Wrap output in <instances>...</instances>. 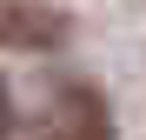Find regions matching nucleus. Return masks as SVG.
<instances>
[{
	"mask_svg": "<svg viewBox=\"0 0 146 140\" xmlns=\"http://www.w3.org/2000/svg\"><path fill=\"white\" fill-rule=\"evenodd\" d=\"M46 140H113V113H106V100H100L93 87H60Z\"/></svg>",
	"mask_w": 146,
	"mask_h": 140,
	"instance_id": "f257e3e1",
	"label": "nucleus"
},
{
	"mask_svg": "<svg viewBox=\"0 0 146 140\" xmlns=\"http://www.w3.org/2000/svg\"><path fill=\"white\" fill-rule=\"evenodd\" d=\"M0 40L7 47H60L66 13L46 7V0H0Z\"/></svg>",
	"mask_w": 146,
	"mask_h": 140,
	"instance_id": "f03ea898",
	"label": "nucleus"
},
{
	"mask_svg": "<svg viewBox=\"0 0 146 140\" xmlns=\"http://www.w3.org/2000/svg\"><path fill=\"white\" fill-rule=\"evenodd\" d=\"M0 140H13V100H7V87H0Z\"/></svg>",
	"mask_w": 146,
	"mask_h": 140,
	"instance_id": "7ed1b4c3",
	"label": "nucleus"
}]
</instances>
